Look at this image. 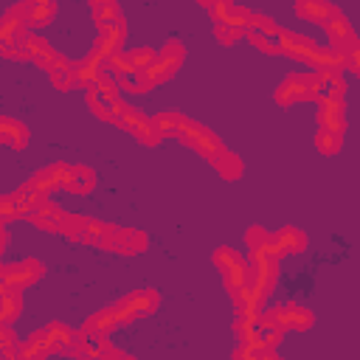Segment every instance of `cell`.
Masks as SVG:
<instances>
[{"label": "cell", "instance_id": "6da1fadb", "mask_svg": "<svg viewBox=\"0 0 360 360\" xmlns=\"http://www.w3.org/2000/svg\"><path fill=\"white\" fill-rule=\"evenodd\" d=\"M172 138H177V141H183V143H188L191 149H197V152H202L205 158H211L222 143H219V138L208 129V127H202V124H197V121H191V118H180V124H177V129H174V135Z\"/></svg>", "mask_w": 360, "mask_h": 360}, {"label": "cell", "instance_id": "7a4b0ae2", "mask_svg": "<svg viewBox=\"0 0 360 360\" xmlns=\"http://www.w3.org/2000/svg\"><path fill=\"white\" fill-rule=\"evenodd\" d=\"M183 56H186L183 45H180L177 39H169V42L163 45V51L158 53V59L143 70L146 82H149V84H163V82H169V79L174 76V70L180 68Z\"/></svg>", "mask_w": 360, "mask_h": 360}, {"label": "cell", "instance_id": "3957f363", "mask_svg": "<svg viewBox=\"0 0 360 360\" xmlns=\"http://www.w3.org/2000/svg\"><path fill=\"white\" fill-rule=\"evenodd\" d=\"M214 264L219 267V273H222L228 290L242 287V284L248 281V276H250V264H248V259H245L242 253H236L233 248H217V253H214Z\"/></svg>", "mask_w": 360, "mask_h": 360}, {"label": "cell", "instance_id": "277c9868", "mask_svg": "<svg viewBox=\"0 0 360 360\" xmlns=\"http://www.w3.org/2000/svg\"><path fill=\"white\" fill-rule=\"evenodd\" d=\"M318 98L315 93V76L312 73H290L278 87H276V101L278 104H295V101H312Z\"/></svg>", "mask_w": 360, "mask_h": 360}, {"label": "cell", "instance_id": "5b68a950", "mask_svg": "<svg viewBox=\"0 0 360 360\" xmlns=\"http://www.w3.org/2000/svg\"><path fill=\"white\" fill-rule=\"evenodd\" d=\"M155 307H158V292H155V290H138V292L124 295L112 309H115L118 323H127V321H132V318L149 315Z\"/></svg>", "mask_w": 360, "mask_h": 360}, {"label": "cell", "instance_id": "8992f818", "mask_svg": "<svg viewBox=\"0 0 360 360\" xmlns=\"http://www.w3.org/2000/svg\"><path fill=\"white\" fill-rule=\"evenodd\" d=\"M321 25H323L326 34H329V48H332L335 53H340V59H343V53H349L352 48H357V37H354L352 25L346 22V17H343L338 8H335Z\"/></svg>", "mask_w": 360, "mask_h": 360}, {"label": "cell", "instance_id": "52a82bcc", "mask_svg": "<svg viewBox=\"0 0 360 360\" xmlns=\"http://www.w3.org/2000/svg\"><path fill=\"white\" fill-rule=\"evenodd\" d=\"M304 248H307V236H304V231H298V228H292V225H284V228H278L276 233H270V239H267V245H264V250L273 253L276 259L290 256V253H301Z\"/></svg>", "mask_w": 360, "mask_h": 360}, {"label": "cell", "instance_id": "ba28073f", "mask_svg": "<svg viewBox=\"0 0 360 360\" xmlns=\"http://www.w3.org/2000/svg\"><path fill=\"white\" fill-rule=\"evenodd\" d=\"M42 276V262H37V259H22V262H17V264H8V267H3V284L6 287H11V290H25V287H31L37 278Z\"/></svg>", "mask_w": 360, "mask_h": 360}, {"label": "cell", "instance_id": "9c48e42d", "mask_svg": "<svg viewBox=\"0 0 360 360\" xmlns=\"http://www.w3.org/2000/svg\"><path fill=\"white\" fill-rule=\"evenodd\" d=\"M278 45H281V53L292 56L295 62H304V65H312V68H315L318 51H321V45H315V39L301 37V34H287V31H281Z\"/></svg>", "mask_w": 360, "mask_h": 360}, {"label": "cell", "instance_id": "30bf717a", "mask_svg": "<svg viewBox=\"0 0 360 360\" xmlns=\"http://www.w3.org/2000/svg\"><path fill=\"white\" fill-rule=\"evenodd\" d=\"M149 236L141 228H115L112 236L107 239L104 250H118V253H141L146 250Z\"/></svg>", "mask_w": 360, "mask_h": 360}, {"label": "cell", "instance_id": "8fae6325", "mask_svg": "<svg viewBox=\"0 0 360 360\" xmlns=\"http://www.w3.org/2000/svg\"><path fill=\"white\" fill-rule=\"evenodd\" d=\"M318 124L323 129L346 132V107H343V98H318Z\"/></svg>", "mask_w": 360, "mask_h": 360}, {"label": "cell", "instance_id": "7c38bea8", "mask_svg": "<svg viewBox=\"0 0 360 360\" xmlns=\"http://www.w3.org/2000/svg\"><path fill=\"white\" fill-rule=\"evenodd\" d=\"M214 22H222V25H239V28H248V20L253 11L242 8L239 3H231V0H214L208 6Z\"/></svg>", "mask_w": 360, "mask_h": 360}, {"label": "cell", "instance_id": "4fadbf2b", "mask_svg": "<svg viewBox=\"0 0 360 360\" xmlns=\"http://www.w3.org/2000/svg\"><path fill=\"white\" fill-rule=\"evenodd\" d=\"M62 188H68L70 194H87L96 188V174L87 166H68V174L62 180Z\"/></svg>", "mask_w": 360, "mask_h": 360}, {"label": "cell", "instance_id": "5bb4252c", "mask_svg": "<svg viewBox=\"0 0 360 360\" xmlns=\"http://www.w3.org/2000/svg\"><path fill=\"white\" fill-rule=\"evenodd\" d=\"M65 174H68V163H53V166H48V169H39V172L28 180V186L37 188V191H45V194H48V191H53V188L62 186Z\"/></svg>", "mask_w": 360, "mask_h": 360}, {"label": "cell", "instance_id": "9a60e30c", "mask_svg": "<svg viewBox=\"0 0 360 360\" xmlns=\"http://www.w3.org/2000/svg\"><path fill=\"white\" fill-rule=\"evenodd\" d=\"M0 143H6L11 149H22L28 143V129L14 118L0 115Z\"/></svg>", "mask_w": 360, "mask_h": 360}, {"label": "cell", "instance_id": "2e32d148", "mask_svg": "<svg viewBox=\"0 0 360 360\" xmlns=\"http://www.w3.org/2000/svg\"><path fill=\"white\" fill-rule=\"evenodd\" d=\"M208 160H211V166H214L225 180H236V177L242 174V160H239L233 152H228L225 146H219Z\"/></svg>", "mask_w": 360, "mask_h": 360}, {"label": "cell", "instance_id": "e0dca14e", "mask_svg": "<svg viewBox=\"0 0 360 360\" xmlns=\"http://www.w3.org/2000/svg\"><path fill=\"white\" fill-rule=\"evenodd\" d=\"M115 225H107V222H98V219H90L87 217V225H84V233H82V245H93V248H104L107 239L112 236Z\"/></svg>", "mask_w": 360, "mask_h": 360}, {"label": "cell", "instance_id": "ac0fdd59", "mask_svg": "<svg viewBox=\"0 0 360 360\" xmlns=\"http://www.w3.org/2000/svg\"><path fill=\"white\" fill-rule=\"evenodd\" d=\"M335 8L326 0H295V14L309 22H323Z\"/></svg>", "mask_w": 360, "mask_h": 360}, {"label": "cell", "instance_id": "d6986e66", "mask_svg": "<svg viewBox=\"0 0 360 360\" xmlns=\"http://www.w3.org/2000/svg\"><path fill=\"white\" fill-rule=\"evenodd\" d=\"M48 73H51V79H53V84H56L59 90H70V87L79 84V82H76V68H73V62H68L65 56H56V62H53V68H51Z\"/></svg>", "mask_w": 360, "mask_h": 360}, {"label": "cell", "instance_id": "ffe728a7", "mask_svg": "<svg viewBox=\"0 0 360 360\" xmlns=\"http://www.w3.org/2000/svg\"><path fill=\"white\" fill-rule=\"evenodd\" d=\"M118 323V318H115V309H101V312H96L87 323H84V332L87 335H93V338H107L110 332H112V326Z\"/></svg>", "mask_w": 360, "mask_h": 360}, {"label": "cell", "instance_id": "44dd1931", "mask_svg": "<svg viewBox=\"0 0 360 360\" xmlns=\"http://www.w3.org/2000/svg\"><path fill=\"white\" fill-rule=\"evenodd\" d=\"M28 205L25 200L14 191V194H3L0 197V222H11V219H20V217H28Z\"/></svg>", "mask_w": 360, "mask_h": 360}, {"label": "cell", "instance_id": "7402d4cb", "mask_svg": "<svg viewBox=\"0 0 360 360\" xmlns=\"http://www.w3.org/2000/svg\"><path fill=\"white\" fill-rule=\"evenodd\" d=\"M245 37H248L259 51H264V53H281V45H278L281 31H278V28H276V31H250V28H245Z\"/></svg>", "mask_w": 360, "mask_h": 360}, {"label": "cell", "instance_id": "603a6c76", "mask_svg": "<svg viewBox=\"0 0 360 360\" xmlns=\"http://www.w3.org/2000/svg\"><path fill=\"white\" fill-rule=\"evenodd\" d=\"M53 14H56V3H53V0L31 3V6H28V11H25V25H34V28L48 25V22L53 20Z\"/></svg>", "mask_w": 360, "mask_h": 360}, {"label": "cell", "instance_id": "cb8c5ba5", "mask_svg": "<svg viewBox=\"0 0 360 360\" xmlns=\"http://www.w3.org/2000/svg\"><path fill=\"white\" fill-rule=\"evenodd\" d=\"M62 211L51 202V205H45V208H39V211H34L28 219L37 225V228H42V231H59L62 228Z\"/></svg>", "mask_w": 360, "mask_h": 360}, {"label": "cell", "instance_id": "d4e9b609", "mask_svg": "<svg viewBox=\"0 0 360 360\" xmlns=\"http://www.w3.org/2000/svg\"><path fill=\"white\" fill-rule=\"evenodd\" d=\"M20 309H22V298H20V290H6L3 295H0V321L3 323H11L17 315H20Z\"/></svg>", "mask_w": 360, "mask_h": 360}, {"label": "cell", "instance_id": "484cf974", "mask_svg": "<svg viewBox=\"0 0 360 360\" xmlns=\"http://www.w3.org/2000/svg\"><path fill=\"white\" fill-rule=\"evenodd\" d=\"M315 146L323 152V155H335V152H340V146H343V132H335V129H318L315 132Z\"/></svg>", "mask_w": 360, "mask_h": 360}, {"label": "cell", "instance_id": "4316f807", "mask_svg": "<svg viewBox=\"0 0 360 360\" xmlns=\"http://www.w3.org/2000/svg\"><path fill=\"white\" fill-rule=\"evenodd\" d=\"M124 56H127L132 73H143V70L158 59V51H152V48H135V51H127Z\"/></svg>", "mask_w": 360, "mask_h": 360}, {"label": "cell", "instance_id": "83f0119b", "mask_svg": "<svg viewBox=\"0 0 360 360\" xmlns=\"http://www.w3.org/2000/svg\"><path fill=\"white\" fill-rule=\"evenodd\" d=\"M84 225H87V217L65 214V217H62V228H59V233H65L68 239L79 242V239H82V233H84Z\"/></svg>", "mask_w": 360, "mask_h": 360}, {"label": "cell", "instance_id": "f1b7e54d", "mask_svg": "<svg viewBox=\"0 0 360 360\" xmlns=\"http://www.w3.org/2000/svg\"><path fill=\"white\" fill-rule=\"evenodd\" d=\"M93 17H96V25H98V31H104V28H110L121 14H118V6H115V0H110V3H101V6H96L93 8Z\"/></svg>", "mask_w": 360, "mask_h": 360}, {"label": "cell", "instance_id": "f546056e", "mask_svg": "<svg viewBox=\"0 0 360 360\" xmlns=\"http://www.w3.org/2000/svg\"><path fill=\"white\" fill-rule=\"evenodd\" d=\"M118 87H124L129 93H146L152 84L146 82L143 73H127V76H118Z\"/></svg>", "mask_w": 360, "mask_h": 360}, {"label": "cell", "instance_id": "4dcf8cb0", "mask_svg": "<svg viewBox=\"0 0 360 360\" xmlns=\"http://www.w3.org/2000/svg\"><path fill=\"white\" fill-rule=\"evenodd\" d=\"M214 34H217V39H219V42H225V45H233L236 39H242V37H245V28H239V25H222V22H217Z\"/></svg>", "mask_w": 360, "mask_h": 360}, {"label": "cell", "instance_id": "1f68e13d", "mask_svg": "<svg viewBox=\"0 0 360 360\" xmlns=\"http://www.w3.org/2000/svg\"><path fill=\"white\" fill-rule=\"evenodd\" d=\"M267 239H270V233H267L264 228H259V225H256V228H250V231L245 233V245H248V250H250V253L262 250V248L267 245Z\"/></svg>", "mask_w": 360, "mask_h": 360}, {"label": "cell", "instance_id": "d6a6232c", "mask_svg": "<svg viewBox=\"0 0 360 360\" xmlns=\"http://www.w3.org/2000/svg\"><path fill=\"white\" fill-rule=\"evenodd\" d=\"M3 248H6V231H3V222H0V253H3Z\"/></svg>", "mask_w": 360, "mask_h": 360}, {"label": "cell", "instance_id": "836d02e7", "mask_svg": "<svg viewBox=\"0 0 360 360\" xmlns=\"http://www.w3.org/2000/svg\"><path fill=\"white\" fill-rule=\"evenodd\" d=\"M90 3H93V8H96V6H101V3H110V0H90Z\"/></svg>", "mask_w": 360, "mask_h": 360}, {"label": "cell", "instance_id": "e575fe53", "mask_svg": "<svg viewBox=\"0 0 360 360\" xmlns=\"http://www.w3.org/2000/svg\"><path fill=\"white\" fill-rule=\"evenodd\" d=\"M6 290H8V287H6V284H3V278H0V295H3Z\"/></svg>", "mask_w": 360, "mask_h": 360}, {"label": "cell", "instance_id": "d590c367", "mask_svg": "<svg viewBox=\"0 0 360 360\" xmlns=\"http://www.w3.org/2000/svg\"><path fill=\"white\" fill-rule=\"evenodd\" d=\"M197 3H200V6H211L214 0H197Z\"/></svg>", "mask_w": 360, "mask_h": 360}, {"label": "cell", "instance_id": "8d00e7d4", "mask_svg": "<svg viewBox=\"0 0 360 360\" xmlns=\"http://www.w3.org/2000/svg\"><path fill=\"white\" fill-rule=\"evenodd\" d=\"M25 3H28V6H31V3H45V0H25Z\"/></svg>", "mask_w": 360, "mask_h": 360}, {"label": "cell", "instance_id": "74e56055", "mask_svg": "<svg viewBox=\"0 0 360 360\" xmlns=\"http://www.w3.org/2000/svg\"><path fill=\"white\" fill-rule=\"evenodd\" d=\"M0 276H3V264H0Z\"/></svg>", "mask_w": 360, "mask_h": 360}]
</instances>
